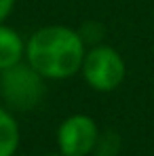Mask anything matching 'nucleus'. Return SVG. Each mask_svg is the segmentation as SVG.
<instances>
[{
  "mask_svg": "<svg viewBox=\"0 0 154 156\" xmlns=\"http://www.w3.org/2000/svg\"><path fill=\"white\" fill-rule=\"evenodd\" d=\"M84 40L68 26H45L26 40V61L49 80H63L80 72Z\"/></svg>",
  "mask_w": 154,
  "mask_h": 156,
  "instance_id": "nucleus-1",
  "label": "nucleus"
},
{
  "mask_svg": "<svg viewBox=\"0 0 154 156\" xmlns=\"http://www.w3.org/2000/svg\"><path fill=\"white\" fill-rule=\"evenodd\" d=\"M80 74L84 82L99 93H110L118 89L125 80L127 66L123 55L110 44H95L84 53Z\"/></svg>",
  "mask_w": 154,
  "mask_h": 156,
  "instance_id": "nucleus-2",
  "label": "nucleus"
},
{
  "mask_svg": "<svg viewBox=\"0 0 154 156\" xmlns=\"http://www.w3.org/2000/svg\"><path fill=\"white\" fill-rule=\"evenodd\" d=\"M45 78L30 63L19 61L17 66L0 72V93L4 101L17 110H30L38 105L45 93Z\"/></svg>",
  "mask_w": 154,
  "mask_h": 156,
  "instance_id": "nucleus-3",
  "label": "nucleus"
},
{
  "mask_svg": "<svg viewBox=\"0 0 154 156\" xmlns=\"http://www.w3.org/2000/svg\"><path fill=\"white\" fill-rule=\"evenodd\" d=\"M99 137V127L89 114H72L57 129V146L63 156H89Z\"/></svg>",
  "mask_w": 154,
  "mask_h": 156,
  "instance_id": "nucleus-4",
  "label": "nucleus"
},
{
  "mask_svg": "<svg viewBox=\"0 0 154 156\" xmlns=\"http://www.w3.org/2000/svg\"><path fill=\"white\" fill-rule=\"evenodd\" d=\"M26 59V42L13 27L0 23V72Z\"/></svg>",
  "mask_w": 154,
  "mask_h": 156,
  "instance_id": "nucleus-5",
  "label": "nucleus"
},
{
  "mask_svg": "<svg viewBox=\"0 0 154 156\" xmlns=\"http://www.w3.org/2000/svg\"><path fill=\"white\" fill-rule=\"evenodd\" d=\"M19 148V125L15 116L0 105V156H13Z\"/></svg>",
  "mask_w": 154,
  "mask_h": 156,
  "instance_id": "nucleus-6",
  "label": "nucleus"
},
{
  "mask_svg": "<svg viewBox=\"0 0 154 156\" xmlns=\"http://www.w3.org/2000/svg\"><path fill=\"white\" fill-rule=\"evenodd\" d=\"M15 6V0H0V23H4V19L11 15Z\"/></svg>",
  "mask_w": 154,
  "mask_h": 156,
  "instance_id": "nucleus-7",
  "label": "nucleus"
},
{
  "mask_svg": "<svg viewBox=\"0 0 154 156\" xmlns=\"http://www.w3.org/2000/svg\"><path fill=\"white\" fill-rule=\"evenodd\" d=\"M42 156H63V154H61V152H59V154H42Z\"/></svg>",
  "mask_w": 154,
  "mask_h": 156,
  "instance_id": "nucleus-8",
  "label": "nucleus"
}]
</instances>
